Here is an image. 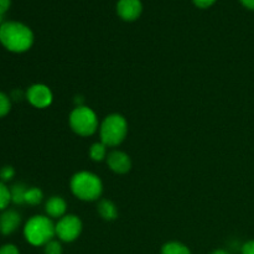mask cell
<instances>
[{
    "instance_id": "obj_23",
    "label": "cell",
    "mask_w": 254,
    "mask_h": 254,
    "mask_svg": "<svg viewBox=\"0 0 254 254\" xmlns=\"http://www.w3.org/2000/svg\"><path fill=\"white\" fill-rule=\"evenodd\" d=\"M242 254H254V240L248 241L243 245Z\"/></svg>"
},
{
    "instance_id": "obj_3",
    "label": "cell",
    "mask_w": 254,
    "mask_h": 254,
    "mask_svg": "<svg viewBox=\"0 0 254 254\" xmlns=\"http://www.w3.org/2000/svg\"><path fill=\"white\" fill-rule=\"evenodd\" d=\"M24 237L34 247H44L56 237L54 220L46 215H35L24 225Z\"/></svg>"
},
{
    "instance_id": "obj_20",
    "label": "cell",
    "mask_w": 254,
    "mask_h": 254,
    "mask_svg": "<svg viewBox=\"0 0 254 254\" xmlns=\"http://www.w3.org/2000/svg\"><path fill=\"white\" fill-rule=\"evenodd\" d=\"M15 176V169L11 165H5L0 169V180L6 184L7 181L12 180Z\"/></svg>"
},
{
    "instance_id": "obj_2",
    "label": "cell",
    "mask_w": 254,
    "mask_h": 254,
    "mask_svg": "<svg viewBox=\"0 0 254 254\" xmlns=\"http://www.w3.org/2000/svg\"><path fill=\"white\" fill-rule=\"evenodd\" d=\"M71 192L74 197L84 202L98 201L103 193V183L97 174L92 171H78L69 181Z\"/></svg>"
},
{
    "instance_id": "obj_19",
    "label": "cell",
    "mask_w": 254,
    "mask_h": 254,
    "mask_svg": "<svg viewBox=\"0 0 254 254\" xmlns=\"http://www.w3.org/2000/svg\"><path fill=\"white\" fill-rule=\"evenodd\" d=\"M44 254H64L61 241L52 240L44 246Z\"/></svg>"
},
{
    "instance_id": "obj_15",
    "label": "cell",
    "mask_w": 254,
    "mask_h": 254,
    "mask_svg": "<svg viewBox=\"0 0 254 254\" xmlns=\"http://www.w3.org/2000/svg\"><path fill=\"white\" fill-rule=\"evenodd\" d=\"M27 186L22 183H16L10 188L11 192V202L15 205H22L25 203V195H26Z\"/></svg>"
},
{
    "instance_id": "obj_24",
    "label": "cell",
    "mask_w": 254,
    "mask_h": 254,
    "mask_svg": "<svg viewBox=\"0 0 254 254\" xmlns=\"http://www.w3.org/2000/svg\"><path fill=\"white\" fill-rule=\"evenodd\" d=\"M11 0H0V14L5 15V12L10 9Z\"/></svg>"
},
{
    "instance_id": "obj_9",
    "label": "cell",
    "mask_w": 254,
    "mask_h": 254,
    "mask_svg": "<svg viewBox=\"0 0 254 254\" xmlns=\"http://www.w3.org/2000/svg\"><path fill=\"white\" fill-rule=\"evenodd\" d=\"M107 165L113 173L118 175H124L129 173L131 169V159L127 153L122 150H112L108 153V156L106 159Z\"/></svg>"
},
{
    "instance_id": "obj_6",
    "label": "cell",
    "mask_w": 254,
    "mask_h": 254,
    "mask_svg": "<svg viewBox=\"0 0 254 254\" xmlns=\"http://www.w3.org/2000/svg\"><path fill=\"white\" fill-rule=\"evenodd\" d=\"M55 228H56V237L59 238V241L71 243L81 236L83 223L78 216L67 213L64 217L57 220V222L55 223Z\"/></svg>"
},
{
    "instance_id": "obj_26",
    "label": "cell",
    "mask_w": 254,
    "mask_h": 254,
    "mask_svg": "<svg viewBox=\"0 0 254 254\" xmlns=\"http://www.w3.org/2000/svg\"><path fill=\"white\" fill-rule=\"evenodd\" d=\"M211 254H230V253L226 252L225 250H216V251H213V252Z\"/></svg>"
},
{
    "instance_id": "obj_22",
    "label": "cell",
    "mask_w": 254,
    "mask_h": 254,
    "mask_svg": "<svg viewBox=\"0 0 254 254\" xmlns=\"http://www.w3.org/2000/svg\"><path fill=\"white\" fill-rule=\"evenodd\" d=\"M217 0H192L193 4L200 9H207V7L212 6Z\"/></svg>"
},
{
    "instance_id": "obj_13",
    "label": "cell",
    "mask_w": 254,
    "mask_h": 254,
    "mask_svg": "<svg viewBox=\"0 0 254 254\" xmlns=\"http://www.w3.org/2000/svg\"><path fill=\"white\" fill-rule=\"evenodd\" d=\"M108 156V146L103 144L102 141H96L89 148V158L96 163H101V161L106 160Z\"/></svg>"
},
{
    "instance_id": "obj_17",
    "label": "cell",
    "mask_w": 254,
    "mask_h": 254,
    "mask_svg": "<svg viewBox=\"0 0 254 254\" xmlns=\"http://www.w3.org/2000/svg\"><path fill=\"white\" fill-rule=\"evenodd\" d=\"M10 203H12L10 188L6 184L0 180V212L9 208Z\"/></svg>"
},
{
    "instance_id": "obj_11",
    "label": "cell",
    "mask_w": 254,
    "mask_h": 254,
    "mask_svg": "<svg viewBox=\"0 0 254 254\" xmlns=\"http://www.w3.org/2000/svg\"><path fill=\"white\" fill-rule=\"evenodd\" d=\"M45 212L51 220H60L67 215V202L62 196H51L45 203Z\"/></svg>"
},
{
    "instance_id": "obj_14",
    "label": "cell",
    "mask_w": 254,
    "mask_h": 254,
    "mask_svg": "<svg viewBox=\"0 0 254 254\" xmlns=\"http://www.w3.org/2000/svg\"><path fill=\"white\" fill-rule=\"evenodd\" d=\"M160 254H191L190 248L179 241H170L161 247Z\"/></svg>"
},
{
    "instance_id": "obj_18",
    "label": "cell",
    "mask_w": 254,
    "mask_h": 254,
    "mask_svg": "<svg viewBox=\"0 0 254 254\" xmlns=\"http://www.w3.org/2000/svg\"><path fill=\"white\" fill-rule=\"evenodd\" d=\"M11 111V98L0 91V118H4Z\"/></svg>"
},
{
    "instance_id": "obj_10",
    "label": "cell",
    "mask_w": 254,
    "mask_h": 254,
    "mask_svg": "<svg viewBox=\"0 0 254 254\" xmlns=\"http://www.w3.org/2000/svg\"><path fill=\"white\" fill-rule=\"evenodd\" d=\"M21 225V215L14 208H6L0 213V233L10 236Z\"/></svg>"
},
{
    "instance_id": "obj_1",
    "label": "cell",
    "mask_w": 254,
    "mask_h": 254,
    "mask_svg": "<svg viewBox=\"0 0 254 254\" xmlns=\"http://www.w3.org/2000/svg\"><path fill=\"white\" fill-rule=\"evenodd\" d=\"M35 41L32 30L24 22L4 21L0 26V44L12 54H24L29 51Z\"/></svg>"
},
{
    "instance_id": "obj_8",
    "label": "cell",
    "mask_w": 254,
    "mask_h": 254,
    "mask_svg": "<svg viewBox=\"0 0 254 254\" xmlns=\"http://www.w3.org/2000/svg\"><path fill=\"white\" fill-rule=\"evenodd\" d=\"M143 12L141 0H118L117 2V14L124 21H135Z\"/></svg>"
},
{
    "instance_id": "obj_21",
    "label": "cell",
    "mask_w": 254,
    "mask_h": 254,
    "mask_svg": "<svg viewBox=\"0 0 254 254\" xmlns=\"http://www.w3.org/2000/svg\"><path fill=\"white\" fill-rule=\"evenodd\" d=\"M0 254H20V251L12 243H6L0 247Z\"/></svg>"
},
{
    "instance_id": "obj_12",
    "label": "cell",
    "mask_w": 254,
    "mask_h": 254,
    "mask_svg": "<svg viewBox=\"0 0 254 254\" xmlns=\"http://www.w3.org/2000/svg\"><path fill=\"white\" fill-rule=\"evenodd\" d=\"M97 212L104 221H108V222L118 218V208H117L116 203L108 198H102L98 201Z\"/></svg>"
},
{
    "instance_id": "obj_7",
    "label": "cell",
    "mask_w": 254,
    "mask_h": 254,
    "mask_svg": "<svg viewBox=\"0 0 254 254\" xmlns=\"http://www.w3.org/2000/svg\"><path fill=\"white\" fill-rule=\"evenodd\" d=\"M25 94H26L25 98L27 99V102L37 109L49 108L54 102V93L51 88L44 83L31 84Z\"/></svg>"
},
{
    "instance_id": "obj_25",
    "label": "cell",
    "mask_w": 254,
    "mask_h": 254,
    "mask_svg": "<svg viewBox=\"0 0 254 254\" xmlns=\"http://www.w3.org/2000/svg\"><path fill=\"white\" fill-rule=\"evenodd\" d=\"M241 4L250 10H254V0H240Z\"/></svg>"
},
{
    "instance_id": "obj_4",
    "label": "cell",
    "mask_w": 254,
    "mask_h": 254,
    "mask_svg": "<svg viewBox=\"0 0 254 254\" xmlns=\"http://www.w3.org/2000/svg\"><path fill=\"white\" fill-rule=\"evenodd\" d=\"M99 138L108 148L118 146L126 140L128 134V122L122 114L112 113L99 124Z\"/></svg>"
},
{
    "instance_id": "obj_16",
    "label": "cell",
    "mask_w": 254,
    "mask_h": 254,
    "mask_svg": "<svg viewBox=\"0 0 254 254\" xmlns=\"http://www.w3.org/2000/svg\"><path fill=\"white\" fill-rule=\"evenodd\" d=\"M44 200V192L40 188H29L25 195V203L30 206H36L40 205Z\"/></svg>"
},
{
    "instance_id": "obj_5",
    "label": "cell",
    "mask_w": 254,
    "mask_h": 254,
    "mask_svg": "<svg viewBox=\"0 0 254 254\" xmlns=\"http://www.w3.org/2000/svg\"><path fill=\"white\" fill-rule=\"evenodd\" d=\"M68 123L72 131L79 136H92L99 129L96 112L87 106H76L69 113Z\"/></svg>"
},
{
    "instance_id": "obj_27",
    "label": "cell",
    "mask_w": 254,
    "mask_h": 254,
    "mask_svg": "<svg viewBox=\"0 0 254 254\" xmlns=\"http://www.w3.org/2000/svg\"><path fill=\"white\" fill-rule=\"evenodd\" d=\"M4 21H5V20H4V15L0 14V26H1V25L4 24Z\"/></svg>"
}]
</instances>
